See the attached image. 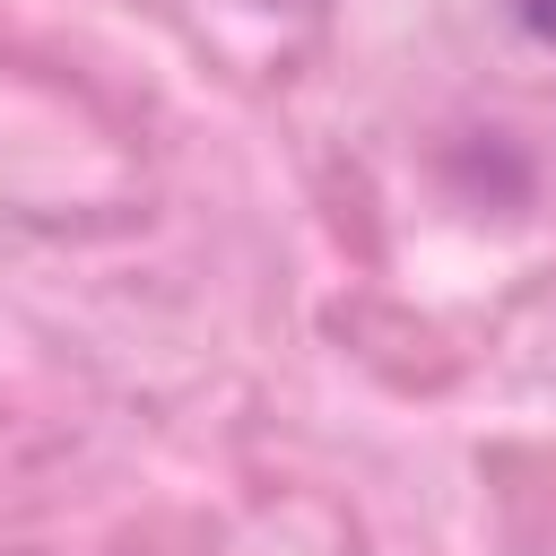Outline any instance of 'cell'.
I'll list each match as a JSON object with an SVG mask.
<instances>
[{"label":"cell","instance_id":"6da1fadb","mask_svg":"<svg viewBox=\"0 0 556 556\" xmlns=\"http://www.w3.org/2000/svg\"><path fill=\"white\" fill-rule=\"evenodd\" d=\"M513 17H521V35L556 43V0H513Z\"/></svg>","mask_w":556,"mask_h":556}]
</instances>
